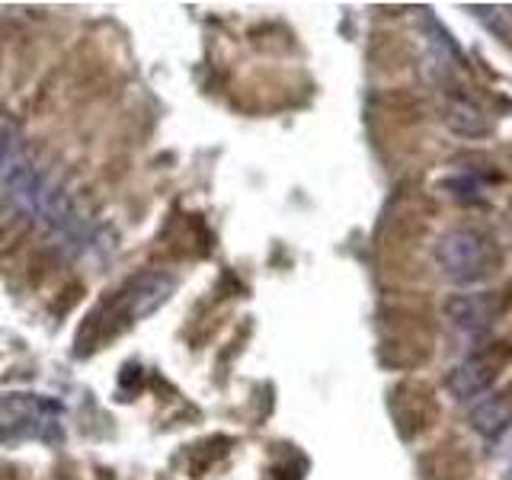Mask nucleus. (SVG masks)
Returning <instances> with one entry per match:
<instances>
[{
    "label": "nucleus",
    "mask_w": 512,
    "mask_h": 480,
    "mask_svg": "<svg viewBox=\"0 0 512 480\" xmlns=\"http://www.w3.org/2000/svg\"><path fill=\"white\" fill-rule=\"evenodd\" d=\"M20 128L13 119L0 116V176H4L13 164H20Z\"/></svg>",
    "instance_id": "6e6552de"
},
{
    "label": "nucleus",
    "mask_w": 512,
    "mask_h": 480,
    "mask_svg": "<svg viewBox=\"0 0 512 480\" xmlns=\"http://www.w3.org/2000/svg\"><path fill=\"white\" fill-rule=\"evenodd\" d=\"M506 480H512V464H509V477H506Z\"/></svg>",
    "instance_id": "9d476101"
},
{
    "label": "nucleus",
    "mask_w": 512,
    "mask_h": 480,
    "mask_svg": "<svg viewBox=\"0 0 512 480\" xmlns=\"http://www.w3.org/2000/svg\"><path fill=\"white\" fill-rule=\"evenodd\" d=\"M471 429L484 439H500L512 426V394H493L484 404H477L468 416Z\"/></svg>",
    "instance_id": "423d86ee"
},
{
    "label": "nucleus",
    "mask_w": 512,
    "mask_h": 480,
    "mask_svg": "<svg viewBox=\"0 0 512 480\" xmlns=\"http://www.w3.org/2000/svg\"><path fill=\"white\" fill-rule=\"evenodd\" d=\"M170 295H173V282L167 276H157V272H151V276H141V279H135L132 285H128V292H125L128 314H132L135 320L151 317L154 311L164 308V304L170 301Z\"/></svg>",
    "instance_id": "20e7f679"
},
{
    "label": "nucleus",
    "mask_w": 512,
    "mask_h": 480,
    "mask_svg": "<svg viewBox=\"0 0 512 480\" xmlns=\"http://www.w3.org/2000/svg\"><path fill=\"white\" fill-rule=\"evenodd\" d=\"M439 186L452 192L455 199H464V202H474L477 192H480L477 180H474V176H468V173H464V176H445Z\"/></svg>",
    "instance_id": "1a4fd4ad"
},
{
    "label": "nucleus",
    "mask_w": 512,
    "mask_h": 480,
    "mask_svg": "<svg viewBox=\"0 0 512 480\" xmlns=\"http://www.w3.org/2000/svg\"><path fill=\"white\" fill-rule=\"evenodd\" d=\"M503 311H506V298L500 292H468V295H452L445 301V317L464 330L490 327Z\"/></svg>",
    "instance_id": "7ed1b4c3"
},
{
    "label": "nucleus",
    "mask_w": 512,
    "mask_h": 480,
    "mask_svg": "<svg viewBox=\"0 0 512 480\" xmlns=\"http://www.w3.org/2000/svg\"><path fill=\"white\" fill-rule=\"evenodd\" d=\"M436 260L445 269L448 279L468 285V282L484 279L500 256H496V247L487 234H480L474 228H458V231H448L436 244Z\"/></svg>",
    "instance_id": "f03ea898"
},
{
    "label": "nucleus",
    "mask_w": 512,
    "mask_h": 480,
    "mask_svg": "<svg viewBox=\"0 0 512 480\" xmlns=\"http://www.w3.org/2000/svg\"><path fill=\"white\" fill-rule=\"evenodd\" d=\"M445 119H448V125H452V132L461 135V138H480V135L490 132L487 116L471 103H452V109H448Z\"/></svg>",
    "instance_id": "0eeeda50"
},
{
    "label": "nucleus",
    "mask_w": 512,
    "mask_h": 480,
    "mask_svg": "<svg viewBox=\"0 0 512 480\" xmlns=\"http://www.w3.org/2000/svg\"><path fill=\"white\" fill-rule=\"evenodd\" d=\"M493 381H496V365L493 362L468 359V362H458L452 372L445 375V388L458 400H471L477 394H484Z\"/></svg>",
    "instance_id": "39448f33"
},
{
    "label": "nucleus",
    "mask_w": 512,
    "mask_h": 480,
    "mask_svg": "<svg viewBox=\"0 0 512 480\" xmlns=\"http://www.w3.org/2000/svg\"><path fill=\"white\" fill-rule=\"evenodd\" d=\"M0 183L7 189V199L20 208L23 215L42 221L45 228L61 231V234H71L77 228V215L71 208L68 192H64L52 176L39 173L29 160L13 164L0 176Z\"/></svg>",
    "instance_id": "f257e3e1"
}]
</instances>
